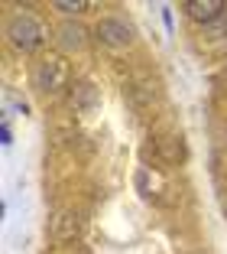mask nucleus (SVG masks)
I'll list each match as a JSON object with an SVG mask.
<instances>
[{
    "label": "nucleus",
    "instance_id": "f257e3e1",
    "mask_svg": "<svg viewBox=\"0 0 227 254\" xmlns=\"http://www.w3.org/2000/svg\"><path fill=\"white\" fill-rule=\"evenodd\" d=\"M43 26H39V20L36 16H30V13H16L13 20L7 23V39L20 49V53H33L39 43H43Z\"/></svg>",
    "mask_w": 227,
    "mask_h": 254
},
{
    "label": "nucleus",
    "instance_id": "f03ea898",
    "mask_svg": "<svg viewBox=\"0 0 227 254\" xmlns=\"http://www.w3.org/2000/svg\"><path fill=\"white\" fill-rule=\"evenodd\" d=\"M94 33H97V39H101L104 46H110V49H124V46L133 43V30L124 20H117V16H104V20L94 26Z\"/></svg>",
    "mask_w": 227,
    "mask_h": 254
},
{
    "label": "nucleus",
    "instance_id": "7ed1b4c3",
    "mask_svg": "<svg viewBox=\"0 0 227 254\" xmlns=\"http://www.w3.org/2000/svg\"><path fill=\"white\" fill-rule=\"evenodd\" d=\"M65 62L62 59H43L36 65V72H33V82H36V88L43 91H55L62 82H65Z\"/></svg>",
    "mask_w": 227,
    "mask_h": 254
},
{
    "label": "nucleus",
    "instance_id": "20e7f679",
    "mask_svg": "<svg viewBox=\"0 0 227 254\" xmlns=\"http://www.w3.org/2000/svg\"><path fill=\"white\" fill-rule=\"evenodd\" d=\"M182 10L195 23H214V20H221V16H224L227 3H224V0H185Z\"/></svg>",
    "mask_w": 227,
    "mask_h": 254
},
{
    "label": "nucleus",
    "instance_id": "39448f33",
    "mask_svg": "<svg viewBox=\"0 0 227 254\" xmlns=\"http://www.w3.org/2000/svg\"><path fill=\"white\" fill-rule=\"evenodd\" d=\"M59 46L65 53H78L81 46H85V30H81L78 23H65L59 30Z\"/></svg>",
    "mask_w": 227,
    "mask_h": 254
},
{
    "label": "nucleus",
    "instance_id": "423d86ee",
    "mask_svg": "<svg viewBox=\"0 0 227 254\" xmlns=\"http://www.w3.org/2000/svg\"><path fill=\"white\" fill-rule=\"evenodd\" d=\"M75 232H78V222H75V215H72V212H65V215H59V218H55V238H62V241H65V238H72Z\"/></svg>",
    "mask_w": 227,
    "mask_h": 254
},
{
    "label": "nucleus",
    "instance_id": "0eeeda50",
    "mask_svg": "<svg viewBox=\"0 0 227 254\" xmlns=\"http://www.w3.org/2000/svg\"><path fill=\"white\" fill-rule=\"evenodd\" d=\"M91 3H85V0H55L52 3V10H59V13H65V16H72V13H81V10H88Z\"/></svg>",
    "mask_w": 227,
    "mask_h": 254
},
{
    "label": "nucleus",
    "instance_id": "6e6552de",
    "mask_svg": "<svg viewBox=\"0 0 227 254\" xmlns=\"http://www.w3.org/2000/svg\"><path fill=\"white\" fill-rule=\"evenodd\" d=\"M0 137H3V143H10V127L7 124H0Z\"/></svg>",
    "mask_w": 227,
    "mask_h": 254
}]
</instances>
